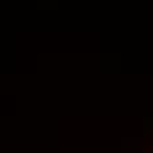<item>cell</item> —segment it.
Wrapping results in <instances>:
<instances>
[{"mask_svg": "<svg viewBox=\"0 0 153 153\" xmlns=\"http://www.w3.org/2000/svg\"><path fill=\"white\" fill-rule=\"evenodd\" d=\"M124 153H140V140H124Z\"/></svg>", "mask_w": 153, "mask_h": 153, "instance_id": "obj_1", "label": "cell"}]
</instances>
